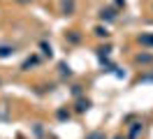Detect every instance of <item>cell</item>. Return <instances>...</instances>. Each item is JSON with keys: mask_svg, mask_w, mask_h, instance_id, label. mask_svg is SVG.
Masks as SVG:
<instances>
[{"mask_svg": "<svg viewBox=\"0 0 153 139\" xmlns=\"http://www.w3.org/2000/svg\"><path fill=\"white\" fill-rule=\"evenodd\" d=\"M88 139H102V137H100V135H91Z\"/></svg>", "mask_w": 153, "mask_h": 139, "instance_id": "6da1fadb", "label": "cell"}]
</instances>
